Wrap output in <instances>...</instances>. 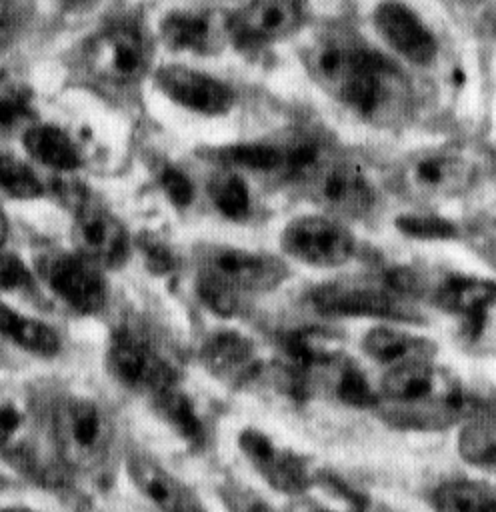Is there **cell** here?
Masks as SVG:
<instances>
[{
	"label": "cell",
	"mask_w": 496,
	"mask_h": 512,
	"mask_svg": "<svg viewBox=\"0 0 496 512\" xmlns=\"http://www.w3.org/2000/svg\"><path fill=\"white\" fill-rule=\"evenodd\" d=\"M302 62L310 78L360 114H374L386 100L394 68L388 58L342 28L314 32Z\"/></svg>",
	"instance_id": "obj_1"
},
{
	"label": "cell",
	"mask_w": 496,
	"mask_h": 512,
	"mask_svg": "<svg viewBox=\"0 0 496 512\" xmlns=\"http://www.w3.org/2000/svg\"><path fill=\"white\" fill-rule=\"evenodd\" d=\"M380 392L382 418L402 428L440 430L462 420L468 406L460 380L434 358L390 366Z\"/></svg>",
	"instance_id": "obj_2"
},
{
	"label": "cell",
	"mask_w": 496,
	"mask_h": 512,
	"mask_svg": "<svg viewBox=\"0 0 496 512\" xmlns=\"http://www.w3.org/2000/svg\"><path fill=\"white\" fill-rule=\"evenodd\" d=\"M52 436L64 464L84 472L106 460L114 440V424L98 402L68 396L54 408Z\"/></svg>",
	"instance_id": "obj_3"
},
{
	"label": "cell",
	"mask_w": 496,
	"mask_h": 512,
	"mask_svg": "<svg viewBox=\"0 0 496 512\" xmlns=\"http://www.w3.org/2000/svg\"><path fill=\"white\" fill-rule=\"evenodd\" d=\"M476 180V164L452 148H422L408 154L396 170L398 190L420 202L460 196Z\"/></svg>",
	"instance_id": "obj_4"
},
{
	"label": "cell",
	"mask_w": 496,
	"mask_h": 512,
	"mask_svg": "<svg viewBox=\"0 0 496 512\" xmlns=\"http://www.w3.org/2000/svg\"><path fill=\"white\" fill-rule=\"evenodd\" d=\"M194 262L198 274L216 280L234 294L272 292L290 274L278 256L232 244H204L196 250Z\"/></svg>",
	"instance_id": "obj_5"
},
{
	"label": "cell",
	"mask_w": 496,
	"mask_h": 512,
	"mask_svg": "<svg viewBox=\"0 0 496 512\" xmlns=\"http://www.w3.org/2000/svg\"><path fill=\"white\" fill-rule=\"evenodd\" d=\"M410 298L398 292L388 280H346L330 282L312 290V306L326 316L346 318H390V320H414L416 310L408 302Z\"/></svg>",
	"instance_id": "obj_6"
},
{
	"label": "cell",
	"mask_w": 496,
	"mask_h": 512,
	"mask_svg": "<svg viewBox=\"0 0 496 512\" xmlns=\"http://www.w3.org/2000/svg\"><path fill=\"white\" fill-rule=\"evenodd\" d=\"M300 184H304L310 198L328 216L338 220L362 218L376 202L374 186L364 170L350 160L330 154Z\"/></svg>",
	"instance_id": "obj_7"
},
{
	"label": "cell",
	"mask_w": 496,
	"mask_h": 512,
	"mask_svg": "<svg viewBox=\"0 0 496 512\" xmlns=\"http://www.w3.org/2000/svg\"><path fill=\"white\" fill-rule=\"evenodd\" d=\"M280 246L292 260L308 266L332 268L348 262L356 250L348 226L328 214H302L280 232Z\"/></svg>",
	"instance_id": "obj_8"
},
{
	"label": "cell",
	"mask_w": 496,
	"mask_h": 512,
	"mask_svg": "<svg viewBox=\"0 0 496 512\" xmlns=\"http://www.w3.org/2000/svg\"><path fill=\"white\" fill-rule=\"evenodd\" d=\"M238 448L258 476L276 492L298 498L316 482V472L304 456L278 446L268 434L254 426L240 430Z\"/></svg>",
	"instance_id": "obj_9"
},
{
	"label": "cell",
	"mask_w": 496,
	"mask_h": 512,
	"mask_svg": "<svg viewBox=\"0 0 496 512\" xmlns=\"http://www.w3.org/2000/svg\"><path fill=\"white\" fill-rule=\"evenodd\" d=\"M94 76L110 84H132L148 72L150 52L144 36L132 26H110L98 32L84 50Z\"/></svg>",
	"instance_id": "obj_10"
},
{
	"label": "cell",
	"mask_w": 496,
	"mask_h": 512,
	"mask_svg": "<svg viewBox=\"0 0 496 512\" xmlns=\"http://www.w3.org/2000/svg\"><path fill=\"white\" fill-rule=\"evenodd\" d=\"M106 366L112 378L132 392L154 396L176 382L172 366L142 336L120 330L110 338Z\"/></svg>",
	"instance_id": "obj_11"
},
{
	"label": "cell",
	"mask_w": 496,
	"mask_h": 512,
	"mask_svg": "<svg viewBox=\"0 0 496 512\" xmlns=\"http://www.w3.org/2000/svg\"><path fill=\"white\" fill-rule=\"evenodd\" d=\"M402 288L410 298L428 296V300L450 312L460 314L464 320L486 316L494 302V282L488 278L466 276V274H442L438 278H424L420 272L402 268Z\"/></svg>",
	"instance_id": "obj_12"
},
{
	"label": "cell",
	"mask_w": 496,
	"mask_h": 512,
	"mask_svg": "<svg viewBox=\"0 0 496 512\" xmlns=\"http://www.w3.org/2000/svg\"><path fill=\"white\" fill-rule=\"evenodd\" d=\"M42 278L48 288L72 310L96 314L108 300L102 268L78 252H54L42 260Z\"/></svg>",
	"instance_id": "obj_13"
},
{
	"label": "cell",
	"mask_w": 496,
	"mask_h": 512,
	"mask_svg": "<svg viewBox=\"0 0 496 512\" xmlns=\"http://www.w3.org/2000/svg\"><path fill=\"white\" fill-rule=\"evenodd\" d=\"M72 240L76 252L104 268L122 266L130 252V238L124 224L102 204L80 200L74 212Z\"/></svg>",
	"instance_id": "obj_14"
},
{
	"label": "cell",
	"mask_w": 496,
	"mask_h": 512,
	"mask_svg": "<svg viewBox=\"0 0 496 512\" xmlns=\"http://www.w3.org/2000/svg\"><path fill=\"white\" fill-rule=\"evenodd\" d=\"M154 84L168 100L202 116H224L236 102V94L228 84L182 64L158 68Z\"/></svg>",
	"instance_id": "obj_15"
},
{
	"label": "cell",
	"mask_w": 496,
	"mask_h": 512,
	"mask_svg": "<svg viewBox=\"0 0 496 512\" xmlns=\"http://www.w3.org/2000/svg\"><path fill=\"white\" fill-rule=\"evenodd\" d=\"M160 38L170 50L212 54L232 38V16L218 10H172L160 22Z\"/></svg>",
	"instance_id": "obj_16"
},
{
	"label": "cell",
	"mask_w": 496,
	"mask_h": 512,
	"mask_svg": "<svg viewBox=\"0 0 496 512\" xmlns=\"http://www.w3.org/2000/svg\"><path fill=\"white\" fill-rule=\"evenodd\" d=\"M374 26L384 42L404 60L426 66L438 54V42L422 18L402 2L386 0L374 8Z\"/></svg>",
	"instance_id": "obj_17"
},
{
	"label": "cell",
	"mask_w": 496,
	"mask_h": 512,
	"mask_svg": "<svg viewBox=\"0 0 496 512\" xmlns=\"http://www.w3.org/2000/svg\"><path fill=\"white\" fill-rule=\"evenodd\" d=\"M126 468L138 492L160 512H208L198 494L150 454L132 452Z\"/></svg>",
	"instance_id": "obj_18"
},
{
	"label": "cell",
	"mask_w": 496,
	"mask_h": 512,
	"mask_svg": "<svg viewBox=\"0 0 496 512\" xmlns=\"http://www.w3.org/2000/svg\"><path fill=\"white\" fill-rule=\"evenodd\" d=\"M304 20L302 0H250L232 16V38L262 44L290 36Z\"/></svg>",
	"instance_id": "obj_19"
},
{
	"label": "cell",
	"mask_w": 496,
	"mask_h": 512,
	"mask_svg": "<svg viewBox=\"0 0 496 512\" xmlns=\"http://www.w3.org/2000/svg\"><path fill=\"white\" fill-rule=\"evenodd\" d=\"M202 366L228 386L250 382L260 370L254 342L236 330H218L200 346Z\"/></svg>",
	"instance_id": "obj_20"
},
{
	"label": "cell",
	"mask_w": 496,
	"mask_h": 512,
	"mask_svg": "<svg viewBox=\"0 0 496 512\" xmlns=\"http://www.w3.org/2000/svg\"><path fill=\"white\" fill-rule=\"evenodd\" d=\"M362 350L374 362L390 368L414 360H432L438 352V346L434 340L408 330L376 326L364 334Z\"/></svg>",
	"instance_id": "obj_21"
},
{
	"label": "cell",
	"mask_w": 496,
	"mask_h": 512,
	"mask_svg": "<svg viewBox=\"0 0 496 512\" xmlns=\"http://www.w3.org/2000/svg\"><path fill=\"white\" fill-rule=\"evenodd\" d=\"M24 148L38 164L70 172L80 166V154L72 138L54 124H30L24 130Z\"/></svg>",
	"instance_id": "obj_22"
},
{
	"label": "cell",
	"mask_w": 496,
	"mask_h": 512,
	"mask_svg": "<svg viewBox=\"0 0 496 512\" xmlns=\"http://www.w3.org/2000/svg\"><path fill=\"white\" fill-rule=\"evenodd\" d=\"M0 334L38 356H54L60 350V338L52 326L6 304H0Z\"/></svg>",
	"instance_id": "obj_23"
},
{
	"label": "cell",
	"mask_w": 496,
	"mask_h": 512,
	"mask_svg": "<svg viewBox=\"0 0 496 512\" xmlns=\"http://www.w3.org/2000/svg\"><path fill=\"white\" fill-rule=\"evenodd\" d=\"M154 402V410L158 416L184 440L190 444L204 442V422L192 404L190 396L178 388V384H170L150 396Z\"/></svg>",
	"instance_id": "obj_24"
},
{
	"label": "cell",
	"mask_w": 496,
	"mask_h": 512,
	"mask_svg": "<svg viewBox=\"0 0 496 512\" xmlns=\"http://www.w3.org/2000/svg\"><path fill=\"white\" fill-rule=\"evenodd\" d=\"M436 512H496L494 488L480 480H448L432 494Z\"/></svg>",
	"instance_id": "obj_25"
},
{
	"label": "cell",
	"mask_w": 496,
	"mask_h": 512,
	"mask_svg": "<svg viewBox=\"0 0 496 512\" xmlns=\"http://www.w3.org/2000/svg\"><path fill=\"white\" fill-rule=\"evenodd\" d=\"M324 368L330 370V376H332L330 384H332L334 396L340 402L354 406V408H376L378 406V400H380L378 390L372 388L366 374L350 358L340 356Z\"/></svg>",
	"instance_id": "obj_26"
},
{
	"label": "cell",
	"mask_w": 496,
	"mask_h": 512,
	"mask_svg": "<svg viewBox=\"0 0 496 512\" xmlns=\"http://www.w3.org/2000/svg\"><path fill=\"white\" fill-rule=\"evenodd\" d=\"M208 196L228 220H244L250 214V190L234 170H220L208 182Z\"/></svg>",
	"instance_id": "obj_27"
},
{
	"label": "cell",
	"mask_w": 496,
	"mask_h": 512,
	"mask_svg": "<svg viewBox=\"0 0 496 512\" xmlns=\"http://www.w3.org/2000/svg\"><path fill=\"white\" fill-rule=\"evenodd\" d=\"M458 452L464 462L474 468L494 470L496 436L494 424L488 418H474L466 422L458 436Z\"/></svg>",
	"instance_id": "obj_28"
},
{
	"label": "cell",
	"mask_w": 496,
	"mask_h": 512,
	"mask_svg": "<svg viewBox=\"0 0 496 512\" xmlns=\"http://www.w3.org/2000/svg\"><path fill=\"white\" fill-rule=\"evenodd\" d=\"M218 154L228 166H238L254 172L282 170V146L270 142H238L220 148Z\"/></svg>",
	"instance_id": "obj_29"
},
{
	"label": "cell",
	"mask_w": 496,
	"mask_h": 512,
	"mask_svg": "<svg viewBox=\"0 0 496 512\" xmlns=\"http://www.w3.org/2000/svg\"><path fill=\"white\" fill-rule=\"evenodd\" d=\"M0 192L16 200H30L42 194V184L28 164L0 154Z\"/></svg>",
	"instance_id": "obj_30"
},
{
	"label": "cell",
	"mask_w": 496,
	"mask_h": 512,
	"mask_svg": "<svg viewBox=\"0 0 496 512\" xmlns=\"http://www.w3.org/2000/svg\"><path fill=\"white\" fill-rule=\"evenodd\" d=\"M394 226L408 238L416 240H450L458 228L444 216L428 212H406L394 220Z\"/></svg>",
	"instance_id": "obj_31"
},
{
	"label": "cell",
	"mask_w": 496,
	"mask_h": 512,
	"mask_svg": "<svg viewBox=\"0 0 496 512\" xmlns=\"http://www.w3.org/2000/svg\"><path fill=\"white\" fill-rule=\"evenodd\" d=\"M34 108L30 96L20 88L0 94V134H16L32 124Z\"/></svg>",
	"instance_id": "obj_32"
},
{
	"label": "cell",
	"mask_w": 496,
	"mask_h": 512,
	"mask_svg": "<svg viewBox=\"0 0 496 512\" xmlns=\"http://www.w3.org/2000/svg\"><path fill=\"white\" fill-rule=\"evenodd\" d=\"M196 294L200 296V302L216 316L226 318L236 312V294L208 276H196Z\"/></svg>",
	"instance_id": "obj_33"
},
{
	"label": "cell",
	"mask_w": 496,
	"mask_h": 512,
	"mask_svg": "<svg viewBox=\"0 0 496 512\" xmlns=\"http://www.w3.org/2000/svg\"><path fill=\"white\" fill-rule=\"evenodd\" d=\"M160 180V188L164 190L166 198L176 206V208H186L192 204L194 200V184L188 178V174H184L180 168L176 166H164L158 174Z\"/></svg>",
	"instance_id": "obj_34"
},
{
	"label": "cell",
	"mask_w": 496,
	"mask_h": 512,
	"mask_svg": "<svg viewBox=\"0 0 496 512\" xmlns=\"http://www.w3.org/2000/svg\"><path fill=\"white\" fill-rule=\"evenodd\" d=\"M32 280L26 264L8 252H0V292H12L28 286Z\"/></svg>",
	"instance_id": "obj_35"
},
{
	"label": "cell",
	"mask_w": 496,
	"mask_h": 512,
	"mask_svg": "<svg viewBox=\"0 0 496 512\" xmlns=\"http://www.w3.org/2000/svg\"><path fill=\"white\" fill-rule=\"evenodd\" d=\"M142 252H144V260L146 266L156 272V274H168L176 268L178 258L174 254V250L170 246H166L162 240L158 238H144L140 242Z\"/></svg>",
	"instance_id": "obj_36"
},
{
	"label": "cell",
	"mask_w": 496,
	"mask_h": 512,
	"mask_svg": "<svg viewBox=\"0 0 496 512\" xmlns=\"http://www.w3.org/2000/svg\"><path fill=\"white\" fill-rule=\"evenodd\" d=\"M18 26V8L12 0H0V48L10 42Z\"/></svg>",
	"instance_id": "obj_37"
},
{
	"label": "cell",
	"mask_w": 496,
	"mask_h": 512,
	"mask_svg": "<svg viewBox=\"0 0 496 512\" xmlns=\"http://www.w3.org/2000/svg\"><path fill=\"white\" fill-rule=\"evenodd\" d=\"M288 512H338L334 508H328L320 502H310V500H298L288 508Z\"/></svg>",
	"instance_id": "obj_38"
},
{
	"label": "cell",
	"mask_w": 496,
	"mask_h": 512,
	"mask_svg": "<svg viewBox=\"0 0 496 512\" xmlns=\"http://www.w3.org/2000/svg\"><path fill=\"white\" fill-rule=\"evenodd\" d=\"M358 510H360V512H396V510H392V508H388V506H384V504H376V502H368V500H364V502L358 506Z\"/></svg>",
	"instance_id": "obj_39"
},
{
	"label": "cell",
	"mask_w": 496,
	"mask_h": 512,
	"mask_svg": "<svg viewBox=\"0 0 496 512\" xmlns=\"http://www.w3.org/2000/svg\"><path fill=\"white\" fill-rule=\"evenodd\" d=\"M0 512H36V510H32V508H26V506H12V508L0 510Z\"/></svg>",
	"instance_id": "obj_40"
},
{
	"label": "cell",
	"mask_w": 496,
	"mask_h": 512,
	"mask_svg": "<svg viewBox=\"0 0 496 512\" xmlns=\"http://www.w3.org/2000/svg\"><path fill=\"white\" fill-rule=\"evenodd\" d=\"M4 236H6V222H4V218H2V214H0V244H2Z\"/></svg>",
	"instance_id": "obj_41"
}]
</instances>
